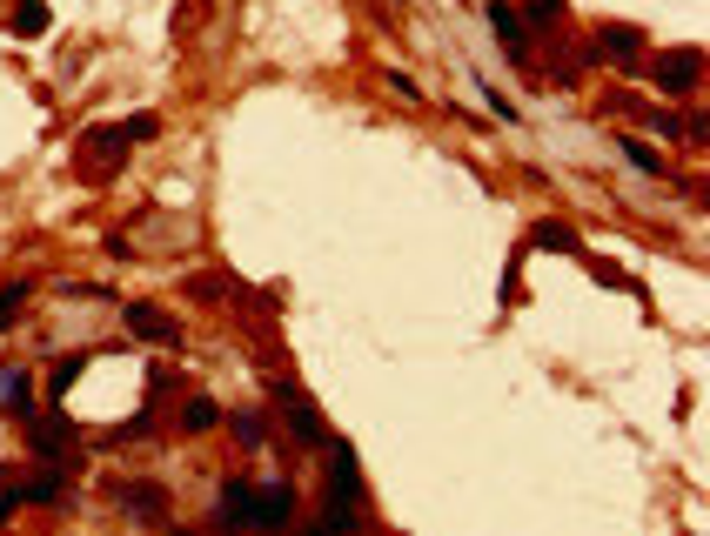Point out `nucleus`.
Returning <instances> with one entry per match:
<instances>
[{
	"mask_svg": "<svg viewBox=\"0 0 710 536\" xmlns=\"http://www.w3.org/2000/svg\"><path fill=\"white\" fill-rule=\"evenodd\" d=\"M329 490H335V503H362V476H355V449L349 443H335L329 449Z\"/></svg>",
	"mask_w": 710,
	"mask_h": 536,
	"instance_id": "1",
	"label": "nucleus"
},
{
	"mask_svg": "<svg viewBox=\"0 0 710 536\" xmlns=\"http://www.w3.org/2000/svg\"><path fill=\"white\" fill-rule=\"evenodd\" d=\"M128 329H134V335H148V342H181V329L155 309V302H134V309H128Z\"/></svg>",
	"mask_w": 710,
	"mask_h": 536,
	"instance_id": "2",
	"label": "nucleus"
},
{
	"mask_svg": "<svg viewBox=\"0 0 710 536\" xmlns=\"http://www.w3.org/2000/svg\"><path fill=\"white\" fill-rule=\"evenodd\" d=\"M657 88H664V94H690V88H697V54H690V47L657 67Z\"/></svg>",
	"mask_w": 710,
	"mask_h": 536,
	"instance_id": "3",
	"label": "nucleus"
},
{
	"mask_svg": "<svg viewBox=\"0 0 710 536\" xmlns=\"http://www.w3.org/2000/svg\"><path fill=\"white\" fill-rule=\"evenodd\" d=\"M282 409H289V429L302 436V443H322V416H315V402H302V396L282 389Z\"/></svg>",
	"mask_w": 710,
	"mask_h": 536,
	"instance_id": "4",
	"label": "nucleus"
},
{
	"mask_svg": "<svg viewBox=\"0 0 710 536\" xmlns=\"http://www.w3.org/2000/svg\"><path fill=\"white\" fill-rule=\"evenodd\" d=\"M289 510H295V490H262V496H255V516H248V523L275 530V523H289Z\"/></svg>",
	"mask_w": 710,
	"mask_h": 536,
	"instance_id": "5",
	"label": "nucleus"
},
{
	"mask_svg": "<svg viewBox=\"0 0 710 536\" xmlns=\"http://www.w3.org/2000/svg\"><path fill=\"white\" fill-rule=\"evenodd\" d=\"M222 516H228V523H248V516H255V490H248L242 476H228V483H222Z\"/></svg>",
	"mask_w": 710,
	"mask_h": 536,
	"instance_id": "6",
	"label": "nucleus"
},
{
	"mask_svg": "<svg viewBox=\"0 0 710 536\" xmlns=\"http://www.w3.org/2000/svg\"><path fill=\"white\" fill-rule=\"evenodd\" d=\"M597 47L610 54V61H637V47H644V34H637V27H603V34H597Z\"/></svg>",
	"mask_w": 710,
	"mask_h": 536,
	"instance_id": "7",
	"label": "nucleus"
},
{
	"mask_svg": "<svg viewBox=\"0 0 710 536\" xmlns=\"http://www.w3.org/2000/svg\"><path fill=\"white\" fill-rule=\"evenodd\" d=\"M27 396H34L27 369H0V409H27Z\"/></svg>",
	"mask_w": 710,
	"mask_h": 536,
	"instance_id": "8",
	"label": "nucleus"
},
{
	"mask_svg": "<svg viewBox=\"0 0 710 536\" xmlns=\"http://www.w3.org/2000/svg\"><path fill=\"white\" fill-rule=\"evenodd\" d=\"M489 27L503 34V47H510V54H523V27H516V14H510V7H503V0L489 7Z\"/></svg>",
	"mask_w": 710,
	"mask_h": 536,
	"instance_id": "9",
	"label": "nucleus"
},
{
	"mask_svg": "<svg viewBox=\"0 0 710 536\" xmlns=\"http://www.w3.org/2000/svg\"><path fill=\"white\" fill-rule=\"evenodd\" d=\"M14 496H21V503H61V476H54V469H41V476H34L27 490H14Z\"/></svg>",
	"mask_w": 710,
	"mask_h": 536,
	"instance_id": "10",
	"label": "nucleus"
},
{
	"mask_svg": "<svg viewBox=\"0 0 710 536\" xmlns=\"http://www.w3.org/2000/svg\"><path fill=\"white\" fill-rule=\"evenodd\" d=\"M21 302H27V282H7V289H0V329H14Z\"/></svg>",
	"mask_w": 710,
	"mask_h": 536,
	"instance_id": "11",
	"label": "nucleus"
},
{
	"mask_svg": "<svg viewBox=\"0 0 710 536\" xmlns=\"http://www.w3.org/2000/svg\"><path fill=\"white\" fill-rule=\"evenodd\" d=\"M41 27H47V7H41V0H27L21 14H14V34H41Z\"/></svg>",
	"mask_w": 710,
	"mask_h": 536,
	"instance_id": "12",
	"label": "nucleus"
},
{
	"mask_svg": "<svg viewBox=\"0 0 710 536\" xmlns=\"http://www.w3.org/2000/svg\"><path fill=\"white\" fill-rule=\"evenodd\" d=\"M215 416H222V409H215L208 396H195V402H188V429H195V436H201V429H215Z\"/></svg>",
	"mask_w": 710,
	"mask_h": 536,
	"instance_id": "13",
	"label": "nucleus"
},
{
	"mask_svg": "<svg viewBox=\"0 0 710 536\" xmlns=\"http://www.w3.org/2000/svg\"><path fill=\"white\" fill-rule=\"evenodd\" d=\"M61 443H67V436H61V423L47 416V423L34 429V449H41V456H61Z\"/></svg>",
	"mask_w": 710,
	"mask_h": 536,
	"instance_id": "14",
	"label": "nucleus"
},
{
	"mask_svg": "<svg viewBox=\"0 0 710 536\" xmlns=\"http://www.w3.org/2000/svg\"><path fill=\"white\" fill-rule=\"evenodd\" d=\"M121 503H128L134 516H161V490H128Z\"/></svg>",
	"mask_w": 710,
	"mask_h": 536,
	"instance_id": "15",
	"label": "nucleus"
},
{
	"mask_svg": "<svg viewBox=\"0 0 710 536\" xmlns=\"http://www.w3.org/2000/svg\"><path fill=\"white\" fill-rule=\"evenodd\" d=\"M536 248H577V235L556 228V222H543V228H536Z\"/></svg>",
	"mask_w": 710,
	"mask_h": 536,
	"instance_id": "16",
	"label": "nucleus"
},
{
	"mask_svg": "<svg viewBox=\"0 0 710 536\" xmlns=\"http://www.w3.org/2000/svg\"><path fill=\"white\" fill-rule=\"evenodd\" d=\"M623 155H630V161H637V168H644V175H664V161H657V155H650V148H644V141H623Z\"/></svg>",
	"mask_w": 710,
	"mask_h": 536,
	"instance_id": "17",
	"label": "nucleus"
},
{
	"mask_svg": "<svg viewBox=\"0 0 710 536\" xmlns=\"http://www.w3.org/2000/svg\"><path fill=\"white\" fill-rule=\"evenodd\" d=\"M530 21H536V27H550V21H563V0H530Z\"/></svg>",
	"mask_w": 710,
	"mask_h": 536,
	"instance_id": "18",
	"label": "nucleus"
},
{
	"mask_svg": "<svg viewBox=\"0 0 710 536\" xmlns=\"http://www.w3.org/2000/svg\"><path fill=\"white\" fill-rule=\"evenodd\" d=\"M235 436H242V443L255 449V443H262V416H235Z\"/></svg>",
	"mask_w": 710,
	"mask_h": 536,
	"instance_id": "19",
	"label": "nucleus"
}]
</instances>
